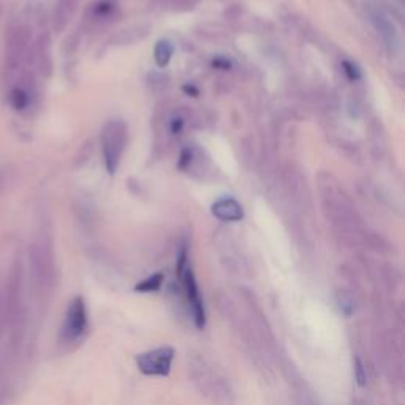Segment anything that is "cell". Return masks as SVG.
I'll return each instance as SVG.
<instances>
[{"mask_svg":"<svg viewBox=\"0 0 405 405\" xmlns=\"http://www.w3.org/2000/svg\"><path fill=\"white\" fill-rule=\"evenodd\" d=\"M182 280V288L185 299H187L189 309L192 312L193 318V325L196 329H205L206 326V308H205V301L201 298V292L198 287V282H196V277L193 274V271L190 266L185 268L182 276L179 277Z\"/></svg>","mask_w":405,"mask_h":405,"instance_id":"5","label":"cell"},{"mask_svg":"<svg viewBox=\"0 0 405 405\" xmlns=\"http://www.w3.org/2000/svg\"><path fill=\"white\" fill-rule=\"evenodd\" d=\"M189 379L196 391L212 405H235L236 395L227 375L201 353H189Z\"/></svg>","mask_w":405,"mask_h":405,"instance_id":"1","label":"cell"},{"mask_svg":"<svg viewBox=\"0 0 405 405\" xmlns=\"http://www.w3.org/2000/svg\"><path fill=\"white\" fill-rule=\"evenodd\" d=\"M165 276L161 273H155L152 276H149L144 279L143 282L136 283L135 285V292L138 293H157L161 285H164Z\"/></svg>","mask_w":405,"mask_h":405,"instance_id":"14","label":"cell"},{"mask_svg":"<svg viewBox=\"0 0 405 405\" xmlns=\"http://www.w3.org/2000/svg\"><path fill=\"white\" fill-rule=\"evenodd\" d=\"M78 3L79 0H57L53 16L54 29L57 32H62L68 26V22L72 21L74 11L78 8Z\"/></svg>","mask_w":405,"mask_h":405,"instance_id":"10","label":"cell"},{"mask_svg":"<svg viewBox=\"0 0 405 405\" xmlns=\"http://www.w3.org/2000/svg\"><path fill=\"white\" fill-rule=\"evenodd\" d=\"M150 29L152 27H150L149 24L130 26L127 29H122V31H119L118 33H116V35H113L111 40H109V43H113L114 46L135 45L138 42H143V40L149 35Z\"/></svg>","mask_w":405,"mask_h":405,"instance_id":"8","label":"cell"},{"mask_svg":"<svg viewBox=\"0 0 405 405\" xmlns=\"http://www.w3.org/2000/svg\"><path fill=\"white\" fill-rule=\"evenodd\" d=\"M173 53H175V46H173V43L168 42V40H160L157 46H155L154 59L157 62L159 67L164 68L170 63Z\"/></svg>","mask_w":405,"mask_h":405,"instance_id":"13","label":"cell"},{"mask_svg":"<svg viewBox=\"0 0 405 405\" xmlns=\"http://www.w3.org/2000/svg\"><path fill=\"white\" fill-rule=\"evenodd\" d=\"M335 303L345 317H351L356 310V299L349 290H339L335 293Z\"/></svg>","mask_w":405,"mask_h":405,"instance_id":"15","label":"cell"},{"mask_svg":"<svg viewBox=\"0 0 405 405\" xmlns=\"http://www.w3.org/2000/svg\"><path fill=\"white\" fill-rule=\"evenodd\" d=\"M27 42H29L27 31L24 27H18L13 33H11L10 45H8V54H7L8 65L11 68L16 67L21 62L22 56H24L26 53Z\"/></svg>","mask_w":405,"mask_h":405,"instance_id":"9","label":"cell"},{"mask_svg":"<svg viewBox=\"0 0 405 405\" xmlns=\"http://www.w3.org/2000/svg\"><path fill=\"white\" fill-rule=\"evenodd\" d=\"M294 391H296L298 405H321L315 397L314 391H312L310 388L304 383V381H301L299 385L294 386Z\"/></svg>","mask_w":405,"mask_h":405,"instance_id":"16","label":"cell"},{"mask_svg":"<svg viewBox=\"0 0 405 405\" xmlns=\"http://www.w3.org/2000/svg\"><path fill=\"white\" fill-rule=\"evenodd\" d=\"M118 15V3L114 0H97L90 8V19L95 22H109Z\"/></svg>","mask_w":405,"mask_h":405,"instance_id":"11","label":"cell"},{"mask_svg":"<svg viewBox=\"0 0 405 405\" xmlns=\"http://www.w3.org/2000/svg\"><path fill=\"white\" fill-rule=\"evenodd\" d=\"M212 214L222 222H239L244 209L235 198H222L212 205Z\"/></svg>","mask_w":405,"mask_h":405,"instance_id":"7","label":"cell"},{"mask_svg":"<svg viewBox=\"0 0 405 405\" xmlns=\"http://www.w3.org/2000/svg\"><path fill=\"white\" fill-rule=\"evenodd\" d=\"M353 374H355V381L360 388L367 385V370L360 356L353 358Z\"/></svg>","mask_w":405,"mask_h":405,"instance_id":"17","label":"cell"},{"mask_svg":"<svg viewBox=\"0 0 405 405\" xmlns=\"http://www.w3.org/2000/svg\"><path fill=\"white\" fill-rule=\"evenodd\" d=\"M31 100H32L31 90H29L26 86H22V84L15 86V88L11 89V92H10V102L16 111H24V109L31 105Z\"/></svg>","mask_w":405,"mask_h":405,"instance_id":"12","label":"cell"},{"mask_svg":"<svg viewBox=\"0 0 405 405\" xmlns=\"http://www.w3.org/2000/svg\"><path fill=\"white\" fill-rule=\"evenodd\" d=\"M342 65H344V73H345L347 77H349L350 79L355 81V79H358V78L361 77V73H360V70H358V67H356V65H353L351 62H344Z\"/></svg>","mask_w":405,"mask_h":405,"instance_id":"19","label":"cell"},{"mask_svg":"<svg viewBox=\"0 0 405 405\" xmlns=\"http://www.w3.org/2000/svg\"><path fill=\"white\" fill-rule=\"evenodd\" d=\"M164 7L175 11H189L200 3V0H160Z\"/></svg>","mask_w":405,"mask_h":405,"instance_id":"18","label":"cell"},{"mask_svg":"<svg viewBox=\"0 0 405 405\" xmlns=\"http://www.w3.org/2000/svg\"><path fill=\"white\" fill-rule=\"evenodd\" d=\"M127 144V125L122 120H109L102 130L103 160L109 175L118 171Z\"/></svg>","mask_w":405,"mask_h":405,"instance_id":"2","label":"cell"},{"mask_svg":"<svg viewBox=\"0 0 405 405\" xmlns=\"http://www.w3.org/2000/svg\"><path fill=\"white\" fill-rule=\"evenodd\" d=\"M89 328L88 305L83 296H77L68 304L65 318L61 328V340L63 344H77L84 338Z\"/></svg>","mask_w":405,"mask_h":405,"instance_id":"3","label":"cell"},{"mask_svg":"<svg viewBox=\"0 0 405 405\" xmlns=\"http://www.w3.org/2000/svg\"><path fill=\"white\" fill-rule=\"evenodd\" d=\"M176 350L170 345L143 351L135 356L138 370L146 377H168L175 361Z\"/></svg>","mask_w":405,"mask_h":405,"instance_id":"4","label":"cell"},{"mask_svg":"<svg viewBox=\"0 0 405 405\" xmlns=\"http://www.w3.org/2000/svg\"><path fill=\"white\" fill-rule=\"evenodd\" d=\"M370 21H372L375 31L379 32L381 42L385 43L386 49L390 53H397L401 49V35H399L395 21H391L390 16H386L380 10L370 11Z\"/></svg>","mask_w":405,"mask_h":405,"instance_id":"6","label":"cell"}]
</instances>
